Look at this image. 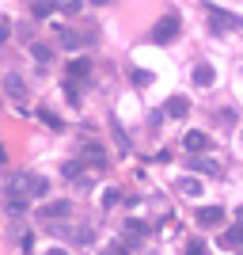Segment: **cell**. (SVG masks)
Masks as SVG:
<instances>
[{
    "label": "cell",
    "mask_w": 243,
    "mask_h": 255,
    "mask_svg": "<svg viewBox=\"0 0 243 255\" xmlns=\"http://www.w3.org/2000/svg\"><path fill=\"white\" fill-rule=\"evenodd\" d=\"M61 175H65V179H80V175H84V160H69V164H61Z\"/></svg>",
    "instance_id": "cell-16"
},
{
    "label": "cell",
    "mask_w": 243,
    "mask_h": 255,
    "mask_svg": "<svg viewBox=\"0 0 243 255\" xmlns=\"http://www.w3.org/2000/svg\"><path fill=\"white\" fill-rule=\"evenodd\" d=\"M198 221L201 225H221L224 221V210H221V206H201V210H198Z\"/></svg>",
    "instance_id": "cell-10"
},
{
    "label": "cell",
    "mask_w": 243,
    "mask_h": 255,
    "mask_svg": "<svg viewBox=\"0 0 243 255\" xmlns=\"http://www.w3.org/2000/svg\"><path fill=\"white\" fill-rule=\"evenodd\" d=\"M31 53H34V61H38V65H50V61H53L50 46H42V42H34V46H31Z\"/></svg>",
    "instance_id": "cell-19"
},
{
    "label": "cell",
    "mask_w": 243,
    "mask_h": 255,
    "mask_svg": "<svg viewBox=\"0 0 243 255\" xmlns=\"http://www.w3.org/2000/svg\"><path fill=\"white\" fill-rule=\"evenodd\" d=\"M4 206H8L11 213H23L27 206H31V198H27V194H19V191H8V187H4Z\"/></svg>",
    "instance_id": "cell-7"
},
{
    "label": "cell",
    "mask_w": 243,
    "mask_h": 255,
    "mask_svg": "<svg viewBox=\"0 0 243 255\" xmlns=\"http://www.w3.org/2000/svg\"><path fill=\"white\" fill-rule=\"evenodd\" d=\"M84 168H95V171H103L106 168V152H103V145H91V141H87L84 145Z\"/></svg>",
    "instance_id": "cell-4"
},
{
    "label": "cell",
    "mask_w": 243,
    "mask_h": 255,
    "mask_svg": "<svg viewBox=\"0 0 243 255\" xmlns=\"http://www.w3.org/2000/svg\"><path fill=\"white\" fill-rule=\"evenodd\" d=\"M84 8V4H80V0H61V11H69V15H76V11Z\"/></svg>",
    "instance_id": "cell-22"
},
{
    "label": "cell",
    "mask_w": 243,
    "mask_h": 255,
    "mask_svg": "<svg viewBox=\"0 0 243 255\" xmlns=\"http://www.w3.org/2000/svg\"><path fill=\"white\" fill-rule=\"evenodd\" d=\"M46 255H69V252H65V248H50Z\"/></svg>",
    "instance_id": "cell-29"
},
{
    "label": "cell",
    "mask_w": 243,
    "mask_h": 255,
    "mask_svg": "<svg viewBox=\"0 0 243 255\" xmlns=\"http://www.w3.org/2000/svg\"><path fill=\"white\" fill-rule=\"evenodd\" d=\"M186 255H209V252H205V244H201V240H190V248H186Z\"/></svg>",
    "instance_id": "cell-24"
},
{
    "label": "cell",
    "mask_w": 243,
    "mask_h": 255,
    "mask_svg": "<svg viewBox=\"0 0 243 255\" xmlns=\"http://www.w3.org/2000/svg\"><path fill=\"white\" fill-rule=\"evenodd\" d=\"M194 84H198V88L213 84V69H209V65H198V69H194Z\"/></svg>",
    "instance_id": "cell-18"
},
{
    "label": "cell",
    "mask_w": 243,
    "mask_h": 255,
    "mask_svg": "<svg viewBox=\"0 0 243 255\" xmlns=\"http://www.w3.org/2000/svg\"><path fill=\"white\" fill-rule=\"evenodd\" d=\"M103 206H118V191H106L103 194Z\"/></svg>",
    "instance_id": "cell-28"
},
{
    "label": "cell",
    "mask_w": 243,
    "mask_h": 255,
    "mask_svg": "<svg viewBox=\"0 0 243 255\" xmlns=\"http://www.w3.org/2000/svg\"><path fill=\"white\" fill-rule=\"evenodd\" d=\"M182 145H186V152H201L205 145H209V137H205L201 129H190V133L182 137Z\"/></svg>",
    "instance_id": "cell-9"
},
{
    "label": "cell",
    "mask_w": 243,
    "mask_h": 255,
    "mask_svg": "<svg viewBox=\"0 0 243 255\" xmlns=\"http://www.w3.org/2000/svg\"><path fill=\"white\" fill-rule=\"evenodd\" d=\"M148 80H152V76H148V73H145V69H137V73H133V84H137V88H145V84H148Z\"/></svg>",
    "instance_id": "cell-25"
},
{
    "label": "cell",
    "mask_w": 243,
    "mask_h": 255,
    "mask_svg": "<svg viewBox=\"0 0 243 255\" xmlns=\"http://www.w3.org/2000/svg\"><path fill=\"white\" fill-rule=\"evenodd\" d=\"M179 15H163V19L156 23V27H152V42L156 46H167V42H175V38H179Z\"/></svg>",
    "instance_id": "cell-2"
},
{
    "label": "cell",
    "mask_w": 243,
    "mask_h": 255,
    "mask_svg": "<svg viewBox=\"0 0 243 255\" xmlns=\"http://www.w3.org/2000/svg\"><path fill=\"white\" fill-rule=\"evenodd\" d=\"M145 233H148V229H145L141 221H129V240H141Z\"/></svg>",
    "instance_id": "cell-21"
},
{
    "label": "cell",
    "mask_w": 243,
    "mask_h": 255,
    "mask_svg": "<svg viewBox=\"0 0 243 255\" xmlns=\"http://www.w3.org/2000/svg\"><path fill=\"white\" fill-rule=\"evenodd\" d=\"M4 160H8V149H4V145H0V164H4Z\"/></svg>",
    "instance_id": "cell-31"
},
{
    "label": "cell",
    "mask_w": 243,
    "mask_h": 255,
    "mask_svg": "<svg viewBox=\"0 0 243 255\" xmlns=\"http://www.w3.org/2000/svg\"><path fill=\"white\" fill-rule=\"evenodd\" d=\"M103 255H129V252H126V244H110Z\"/></svg>",
    "instance_id": "cell-27"
},
{
    "label": "cell",
    "mask_w": 243,
    "mask_h": 255,
    "mask_svg": "<svg viewBox=\"0 0 243 255\" xmlns=\"http://www.w3.org/2000/svg\"><path fill=\"white\" fill-rule=\"evenodd\" d=\"M236 221H240V225H243V206H240V210H236Z\"/></svg>",
    "instance_id": "cell-32"
},
{
    "label": "cell",
    "mask_w": 243,
    "mask_h": 255,
    "mask_svg": "<svg viewBox=\"0 0 243 255\" xmlns=\"http://www.w3.org/2000/svg\"><path fill=\"white\" fill-rule=\"evenodd\" d=\"M38 118H42L46 126H53V129H61V122H57V115H50V111H38Z\"/></svg>",
    "instance_id": "cell-23"
},
{
    "label": "cell",
    "mask_w": 243,
    "mask_h": 255,
    "mask_svg": "<svg viewBox=\"0 0 243 255\" xmlns=\"http://www.w3.org/2000/svg\"><path fill=\"white\" fill-rule=\"evenodd\" d=\"M87 76H91V61H87V57L69 61V80H87Z\"/></svg>",
    "instance_id": "cell-8"
},
{
    "label": "cell",
    "mask_w": 243,
    "mask_h": 255,
    "mask_svg": "<svg viewBox=\"0 0 243 255\" xmlns=\"http://www.w3.org/2000/svg\"><path fill=\"white\" fill-rule=\"evenodd\" d=\"M53 8H57V4H50V0H34V4H31V11H34V19H46V15H50Z\"/></svg>",
    "instance_id": "cell-20"
},
{
    "label": "cell",
    "mask_w": 243,
    "mask_h": 255,
    "mask_svg": "<svg viewBox=\"0 0 243 255\" xmlns=\"http://www.w3.org/2000/svg\"><path fill=\"white\" fill-rule=\"evenodd\" d=\"M91 236H95V225H76V229H73L76 244H91Z\"/></svg>",
    "instance_id": "cell-17"
},
{
    "label": "cell",
    "mask_w": 243,
    "mask_h": 255,
    "mask_svg": "<svg viewBox=\"0 0 243 255\" xmlns=\"http://www.w3.org/2000/svg\"><path fill=\"white\" fill-rule=\"evenodd\" d=\"M221 244H224V248H243V225H232V229H224Z\"/></svg>",
    "instance_id": "cell-12"
},
{
    "label": "cell",
    "mask_w": 243,
    "mask_h": 255,
    "mask_svg": "<svg viewBox=\"0 0 243 255\" xmlns=\"http://www.w3.org/2000/svg\"><path fill=\"white\" fill-rule=\"evenodd\" d=\"M186 111H190V103H186V99H182V96L167 99V107H163V115H167V118H182V115H186Z\"/></svg>",
    "instance_id": "cell-11"
},
{
    "label": "cell",
    "mask_w": 243,
    "mask_h": 255,
    "mask_svg": "<svg viewBox=\"0 0 243 255\" xmlns=\"http://www.w3.org/2000/svg\"><path fill=\"white\" fill-rule=\"evenodd\" d=\"M8 191H19V194H27V198H46V191H50V183H46L42 175H31V171H19V175H11Z\"/></svg>",
    "instance_id": "cell-1"
},
{
    "label": "cell",
    "mask_w": 243,
    "mask_h": 255,
    "mask_svg": "<svg viewBox=\"0 0 243 255\" xmlns=\"http://www.w3.org/2000/svg\"><path fill=\"white\" fill-rule=\"evenodd\" d=\"M243 19L240 15H232V11H224V8H213L209 11V31L213 34H224V31H240Z\"/></svg>",
    "instance_id": "cell-3"
},
{
    "label": "cell",
    "mask_w": 243,
    "mask_h": 255,
    "mask_svg": "<svg viewBox=\"0 0 243 255\" xmlns=\"http://www.w3.org/2000/svg\"><path fill=\"white\" fill-rule=\"evenodd\" d=\"M179 191L186 194V198H198V194H201V179H194V175H186V179L179 183Z\"/></svg>",
    "instance_id": "cell-15"
},
{
    "label": "cell",
    "mask_w": 243,
    "mask_h": 255,
    "mask_svg": "<svg viewBox=\"0 0 243 255\" xmlns=\"http://www.w3.org/2000/svg\"><path fill=\"white\" fill-rule=\"evenodd\" d=\"M57 38H61L65 50H80V46H84V38H80L76 31H57Z\"/></svg>",
    "instance_id": "cell-13"
},
{
    "label": "cell",
    "mask_w": 243,
    "mask_h": 255,
    "mask_svg": "<svg viewBox=\"0 0 243 255\" xmlns=\"http://www.w3.org/2000/svg\"><path fill=\"white\" fill-rule=\"evenodd\" d=\"M8 31H11V23H8V19H0V46L8 42Z\"/></svg>",
    "instance_id": "cell-26"
},
{
    "label": "cell",
    "mask_w": 243,
    "mask_h": 255,
    "mask_svg": "<svg viewBox=\"0 0 243 255\" xmlns=\"http://www.w3.org/2000/svg\"><path fill=\"white\" fill-rule=\"evenodd\" d=\"M4 92H8L11 99H27V84H23L19 73H8L4 76Z\"/></svg>",
    "instance_id": "cell-6"
},
{
    "label": "cell",
    "mask_w": 243,
    "mask_h": 255,
    "mask_svg": "<svg viewBox=\"0 0 243 255\" xmlns=\"http://www.w3.org/2000/svg\"><path fill=\"white\" fill-rule=\"evenodd\" d=\"M91 4H99V8H106V4H114V0H91Z\"/></svg>",
    "instance_id": "cell-30"
},
{
    "label": "cell",
    "mask_w": 243,
    "mask_h": 255,
    "mask_svg": "<svg viewBox=\"0 0 243 255\" xmlns=\"http://www.w3.org/2000/svg\"><path fill=\"white\" fill-rule=\"evenodd\" d=\"M190 168L198 171V175H217V171H221L217 164H213V160H201V156H194V160H190Z\"/></svg>",
    "instance_id": "cell-14"
},
{
    "label": "cell",
    "mask_w": 243,
    "mask_h": 255,
    "mask_svg": "<svg viewBox=\"0 0 243 255\" xmlns=\"http://www.w3.org/2000/svg\"><path fill=\"white\" fill-rule=\"evenodd\" d=\"M69 213H73V206L65 202H46V206H38V217H42V221H53V217H69Z\"/></svg>",
    "instance_id": "cell-5"
}]
</instances>
